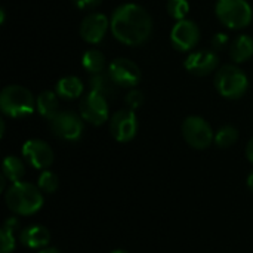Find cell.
I'll use <instances>...</instances> for the list:
<instances>
[{
    "label": "cell",
    "instance_id": "cell-27",
    "mask_svg": "<svg viewBox=\"0 0 253 253\" xmlns=\"http://www.w3.org/2000/svg\"><path fill=\"white\" fill-rule=\"evenodd\" d=\"M101 3H102V0H73V4L82 10H92V9L98 7Z\"/></svg>",
    "mask_w": 253,
    "mask_h": 253
},
{
    "label": "cell",
    "instance_id": "cell-11",
    "mask_svg": "<svg viewBox=\"0 0 253 253\" xmlns=\"http://www.w3.org/2000/svg\"><path fill=\"white\" fill-rule=\"evenodd\" d=\"M200 40V28L194 21L182 19L176 21L170 31V42L172 46L181 52L193 50Z\"/></svg>",
    "mask_w": 253,
    "mask_h": 253
},
{
    "label": "cell",
    "instance_id": "cell-18",
    "mask_svg": "<svg viewBox=\"0 0 253 253\" xmlns=\"http://www.w3.org/2000/svg\"><path fill=\"white\" fill-rule=\"evenodd\" d=\"M230 56L236 64H242L253 56V39L248 34L237 36L230 46Z\"/></svg>",
    "mask_w": 253,
    "mask_h": 253
},
{
    "label": "cell",
    "instance_id": "cell-9",
    "mask_svg": "<svg viewBox=\"0 0 253 253\" xmlns=\"http://www.w3.org/2000/svg\"><path fill=\"white\" fill-rule=\"evenodd\" d=\"M138 119L133 110L123 108L110 119V133L117 142H129L136 136Z\"/></svg>",
    "mask_w": 253,
    "mask_h": 253
},
{
    "label": "cell",
    "instance_id": "cell-20",
    "mask_svg": "<svg viewBox=\"0 0 253 253\" xmlns=\"http://www.w3.org/2000/svg\"><path fill=\"white\" fill-rule=\"evenodd\" d=\"M82 65L84 67V70L90 74H98L105 71V56L101 50L98 49H89L83 53L82 56Z\"/></svg>",
    "mask_w": 253,
    "mask_h": 253
},
{
    "label": "cell",
    "instance_id": "cell-1",
    "mask_svg": "<svg viewBox=\"0 0 253 253\" xmlns=\"http://www.w3.org/2000/svg\"><path fill=\"white\" fill-rule=\"evenodd\" d=\"M110 30L120 43L141 46L151 36L153 19L142 6L125 3L114 9L110 19Z\"/></svg>",
    "mask_w": 253,
    "mask_h": 253
},
{
    "label": "cell",
    "instance_id": "cell-4",
    "mask_svg": "<svg viewBox=\"0 0 253 253\" xmlns=\"http://www.w3.org/2000/svg\"><path fill=\"white\" fill-rule=\"evenodd\" d=\"M215 87L221 96L228 99H239L248 92L249 79L237 65H224L216 71Z\"/></svg>",
    "mask_w": 253,
    "mask_h": 253
},
{
    "label": "cell",
    "instance_id": "cell-30",
    "mask_svg": "<svg viewBox=\"0 0 253 253\" xmlns=\"http://www.w3.org/2000/svg\"><path fill=\"white\" fill-rule=\"evenodd\" d=\"M39 253H61L56 248H49V246H46V248H43V249H40Z\"/></svg>",
    "mask_w": 253,
    "mask_h": 253
},
{
    "label": "cell",
    "instance_id": "cell-28",
    "mask_svg": "<svg viewBox=\"0 0 253 253\" xmlns=\"http://www.w3.org/2000/svg\"><path fill=\"white\" fill-rule=\"evenodd\" d=\"M228 44V36L224 34V33H216L213 37H212V46L215 50H222L225 46Z\"/></svg>",
    "mask_w": 253,
    "mask_h": 253
},
{
    "label": "cell",
    "instance_id": "cell-24",
    "mask_svg": "<svg viewBox=\"0 0 253 253\" xmlns=\"http://www.w3.org/2000/svg\"><path fill=\"white\" fill-rule=\"evenodd\" d=\"M58 185H59V181H58V176L50 172V170H43L39 176V181H37V187L40 188V191L46 193V194H52L58 190Z\"/></svg>",
    "mask_w": 253,
    "mask_h": 253
},
{
    "label": "cell",
    "instance_id": "cell-32",
    "mask_svg": "<svg viewBox=\"0 0 253 253\" xmlns=\"http://www.w3.org/2000/svg\"><path fill=\"white\" fill-rule=\"evenodd\" d=\"M111 253H129V252H126V251H123V249H116V251H113Z\"/></svg>",
    "mask_w": 253,
    "mask_h": 253
},
{
    "label": "cell",
    "instance_id": "cell-5",
    "mask_svg": "<svg viewBox=\"0 0 253 253\" xmlns=\"http://www.w3.org/2000/svg\"><path fill=\"white\" fill-rule=\"evenodd\" d=\"M218 19L231 30H240L252 22V6L246 0H218L215 6Z\"/></svg>",
    "mask_w": 253,
    "mask_h": 253
},
{
    "label": "cell",
    "instance_id": "cell-16",
    "mask_svg": "<svg viewBox=\"0 0 253 253\" xmlns=\"http://www.w3.org/2000/svg\"><path fill=\"white\" fill-rule=\"evenodd\" d=\"M84 90L83 82L76 77V76H65L62 79L58 80L56 86H55V92L59 98L62 99H77L82 96Z\"/></svg>",
    "mask_w": 253,
    "mask_h": 253
},
{
    "label": "cell",
    "instance_id": "cell-31",
    "mask_svg": "<svg viewBox=\"0 0 253 253\" xmlns=\"http://www.w3.org/2000/svg\"><path fill=\"white\" fill-rule=\"evenodd\" d=\"M248 187H249V190L253 193V172L248 176Z\"/></svg>",
    "mask_w": 253,
    "mask_h": 253
},
{
    "label": "cell",
    "instance_id": "cell-3",
    "mask_svg": "<svg viewBox=\"0 0 253 253\" xmlns=\"http://www.w3.org/2000/svg\"><path fill=\"white\" fill-rule=\"evenodd\" d=\"M0 108L6 116L12 119H21L34 111L36 99L27 87L9 84L0 93Z\"/></svg>",
    "mask_w": 253,
    "mask_h": 253
},
{
    "label": "cell",
    "instance_id": "cell-15",
    "mask_svg": "<svg viewBox=\"0 0 253 253\" xmlns=\"http://www.w3.org/2000/svg\"><path fill=\"white\" fill-rule=\"evenodd\" d=\"M19 240L30 249H43L49 245L50 234L47 228L42 225H30L19 233Z\"/></svg>",
    "mask_w": 253,
    "mask_h": 253
},
{
    "label": "cell",
    "instance_id": "cell-12",
    "mask_svg": "<svg viewBox=\"0 0 253 253\" xmlns=\"http://www.w3.org/2000/svg\"><path fill=\"white\" fill-rule=\"evenodd\" d=\"M110 28V19L99 12L87 13L80 22V36L84 42L90 44H98L104 40Z\"/></svg>",
    "mask_w": 253,
    "mask_h": 253
},
{
    "label": "cell",
    "instance_id": "cell-13",
    "mask_svg": "<svg viewBox=\"0 0 253 253\" xmlns=\"http://www.w3.org/2000/svg\"><path fill=\"white\" fill-rule=\"evenodd\" d=\"M22 156L36 169H47L53 163V151L42 139H28L22 145Z\"/></svg>",
    "mask_w": 253,
    "mask_h": 253
},
{
    "label": "cell",
    "instance_id": "cell-29",
    "mask_svg": "<svg viewBox=\"0 0 253 253\" xmlns=\"http://www.w3.org/2000/svg\"><path fill=\"white\" fill-rule=\"evenodd\" d=\"M246 157L253 163V136L251 138V141L248 142V145H246Z\"/></svg>",
    "mask_w": 253,
    "mask_h": 253
},
{
    "label": "cell",
    "instance_id": "cell-23",
    "mask_svg": "<svg viewBox=\"0 0 253 253\" xmlns=\"http://www.w3.org/2000/svg\"><path fill=\"white\" fill-rule=\"evenodd\" d=\"M237 139H239V130L231 125H225L219 127L218 132L215 133V144L219 148H228L234 145Z\"/></svg>",
    "mask_w": 253,
    "mask_h": 253
},
{
    "label": "cell",
    "instance_id": "cell-21",
    "mask_svg": "<svg viewBox=\"0 0 253 253\" xmlns=\"http://www.w3.org/2000/svg\"><path fill=\"white\" fill-rule=\"evenodd\" d=\"M1 175H4V178L10 182H18L21 181V178L25 173V166L22 163L21 159L15 157V156H7L3 160V168H1Z\"/></svg>",
    "mask_w": 253,
    "mask_h": 253
},
{
    "label": "cell",
    "instance_id": "cell-19",
    "mask_svg": "<svg viewBox=\"0 0 253 253\" xmlns=\"http://www.w3.org/2000/svg\"><path fill=\"white\" fill-rule=\"evenodd\" d=\"M89 87L92 92H96L99 95H102L104 98H114L116 95V89L119 87L113 79L110 77L108 71H102L98 74H92L89 79Z\"/></svg>",
    "mask_w": 253,
    "mask_h": 253
},
{
    "label": "cell",
    "instance_id": "cell-25",
    "mask_svg": "<svg viewBox=\"0 0 253 253\" xmlns=\"http://www.w3.org/2000/svg\"><path fill=\"white\" fill-rule=\"evenodd\" d=\"M168 12L173 19L182 21V19H185V16L190 12V3H188V0H169Z\"/></svg>",
    "mask_w": 253,
    "mask_h": 253
},
{
    "label": "cell",
    "instance_id": "cell-2",
    "mask_svg": "<svg viewBox=\"0 0 253 253\" xmlns=\"http://www.w3.org/2000/svg\"><path fill=\"white\" fill-rule=\"evenodd\" d=\"M4 202L7 208L22 216L33 215L40 211L43 206V196L39 187L30 182H12V185L6 190Z\"/></svg>",
    "mask_w": 253,
    "mask_h": 253
},
{
    "label": "cell",
    "instance_id": "cell-6",
    "mask_svg": "<svg viewBox=\"0 0 253 253\" xmlns=\"http://www.w3.org/2000/svg\"><path fill=\"white\" fill-rule=\"evenodd\" d=\"M182 135L187 144L196 150L208 148L215 139L211 125L200 116H190L184 120Z\"/></svg>",
    "mask_w": 253,
    "mask_h": 253
},
{
    "label": "cell",
    "instance_id": "cell-14",
    "mask_svg": "<svg viewBox=\"0 0 253 253\" xmlns=\"http://www.w3.org/2000/svg\"><path fill=\"white\" fill-rule=\"evenodd\" d=\"M218 65H219V58L216 52L208 49L191 52L184 62L185 70L196 76H208L212 71H215Z\"/></svg>",
    "mask_w": 253,
    "mask_h": 253
},
{
    "label": "cell",
    "instance_id": "cell-7",
    "mask_svg": "<svg viewBox=\"0 0 253 253\" xmlns=\"http://www.w3.org/2000/svg\"><path fill=\"white\" fill-rule=\"evenodd\" d=\"M80 114H76L73 111H59L52 120H50V130L52 133L64 141L76 142L82 138L84 125Z\"/></svg>",
    "mask_w": 253,
    "mask_h": 253
},
{
    "label": "cell",
    "instance_id": "cell-8",
    "mask_svg": "<svg viewBox=\"0 0 253 253\" xmlns=\"http://www.w3.org/2000/svg\"><path fill=\"white\" fill-rule=\"evenodd\" d=\"M79 113L82 119L93 126H101L108 120V102L107 98L96 92H89L84 95L79 104Z\"/></svg>",
    "mask_w": 253,
    "mask_h": 253
},
{
    "label": "cell",
    "instance_id": "cell-26",
    "mask_svg": "<svg viewBox=\"0 0 253 253\" xmlns=\"http://www.w3.org/2000/svg\"><path fill=\"white\" fill-rule=\"evenodd\" d=\"M125 102H126L127 108H130V110L135 111V110H138L139 107H142V104H144V93H142L141 90H138V89H132V90L126 95Z\"/></svg>",
    "mask_w": 253,
    "mask_h": 253
},
{
    "label": "cell",
    "instance_id": "cell-22",
    "mask_svg": "<svg viewBox=\"0 0 253 253\" xmlns=\"http://www.w3.org/2000/svg\"><path fill=\"white\" fill-rule=\"evenodd\" d=\"M19 222L16 218H9L1 227L0 231V253H10L15 249V237L13 231L18 228Z\"/></svg>",
    "mask_w": 253,
    "mask_h": 253
},
{
    "label": "cell",
    "instance_id": "cell-10",
    "mask_svg": "<svg viewBox=\"0 0 253 253\" xmlns=\"http://www.w3.org/2000/svg\"><path fill=\"white\" fill-rule=\"evenodd\" d=\"M107 71L119 87H135L142 79L139 67L127 58L113 59Z\"/></svg>",
    "mask_w": 253,
    "mask_h": 253
},
{
    "label": "cell",
    "instance_id": "cell-17",
    "mask_svg": "<svg viewBox=\"0 0 253 253\" xmlns=\"http://www.w3.org/2000/svg\"><path fill=\"white\" fill-rule=\"evenodd\" d=\"M36 108L42 117L50 122L59 113V96L56 92L43 90L36 99Z\"/></svg>",
    "mask_w": 253,
    "mask_h": 253
}]
</instances>
